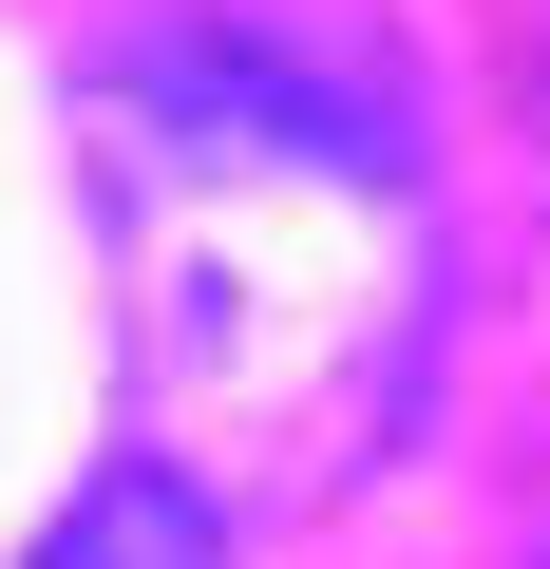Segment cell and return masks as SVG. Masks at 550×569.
I'll return each instance as SVG.
<instances>
[{
	"instance_id": "1",
	"label": "cell",
	"mask_w": 550,
	"mask_h": 569,
	"mask_svg": "<svg viewBox=\"0 0 550 569\" xmlns=\"http://www.w3.org/2000/svg\"><path fill=\"white\" fill-rule=\"evenodd\" d=\"M77 133H96L133 399L286 493L361 475L437 342V209L399 133L266 39H133L77 96Z\"/></svg>"
},
{
	"instance_id": "2",
	"label": "cell",
	"mask_w": 550,
	"mask_h": 569,
	"mask_svg": "<svg viewBox=\"0 0 550 569\" xmlns=\"http://www.w3.org/2000/svg\"><path fill=\"white\" fill-rule=\"evenodd\" d=\"M20 569H228V512H209V475H171V456H114Z\"/></svg>"
}]
</instances>
